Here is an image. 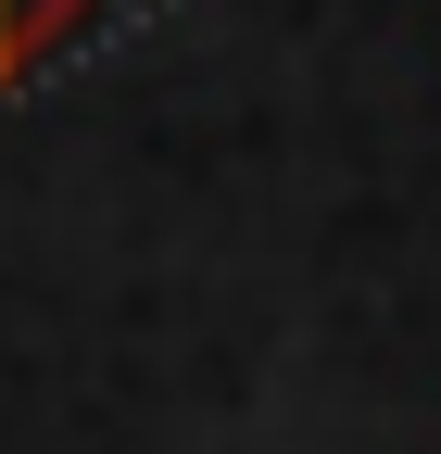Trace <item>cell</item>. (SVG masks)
<instances>
[{
	"label": "cell",
	"mask_w": 441,
	"mask_h": 454,
	"mask_svg": "<svg viewBox=\"0 0 441 454\" xmlns=\"http://www.w3.org/2000/svg\"><path fill=\"white\" fill-rule=\"evenodd\" d=\"M76 13H89V0H0V76H26V64H38V51L64 38Z\"/></svg>",
	"instance_id": "1"
}]
</instances>
